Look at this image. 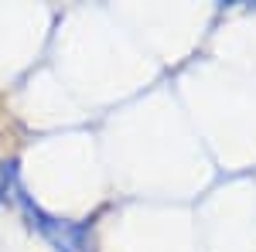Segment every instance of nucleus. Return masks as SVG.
Segmentation results:
<instances>
[{"label":"nucleus","instance_id":"1","mask_svg":"<svg viewBox=\"0 0 256 252\" xmlns=\"http://www.w3.org/2000/svg\"><path fill=\"white\" fill-rule=\"evenodd\" d=\"M18 201H20V208H24V215L31 218V225H34L58 252H92V246H89V225L68 222V218H55V215L41 212L24 191H18Z\"/></svg>","mask_w":256,"mask_h":252},{"label":"nucleus","instance_id":"2","mask_svg":"<svg viewBox=\"0 0 256 252\" xmlns=\"http://www.w3.org/2000/svg\"><path fill=\"white\" fill-rule=\"evenodd\" d=\"M7 191H10V167L0 160V201L7 198Z\"/></svg>","mask_w":256,"mask_h":252}]
</instances>
